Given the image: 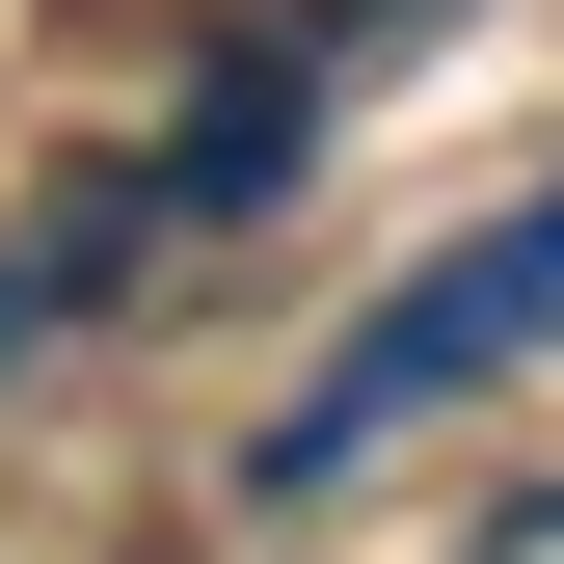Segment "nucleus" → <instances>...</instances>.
I'll use <instances>...</instances> for the list:
<instances>
[{
  "label": "nucleus",
  "mask_w": 564,
  "mask_h": 564,
  "mask_svg": "<svg viewBox=\"0 0 564 564\" xmlns=\"http://www.w3.org/2000/svg\"><path fill=\"white\" fill-rule=\"evenodd\" d=\"M538 349H564V188H538V216H484L457 269H403V296L269 403V484H349L403 403H484V377H538Z\"/></svg>",
  "instance_id": "f257e3e1"
},
{
  "label": "nucleus",
  "mask_w": 564,
  "mask_h": 564,
  "mask_svg": "<svg viewBox=\"0 0 564 564\" xmlns=\"http://www.w3.org/2000/svg\"><path fill=\"white\" fill-rule=\"evenodd\" d=\"M457 564H564V484H538V511H484V538H457Z\"/></svg>",
  "instance_id": "f03ea898"
}]
</instances>
